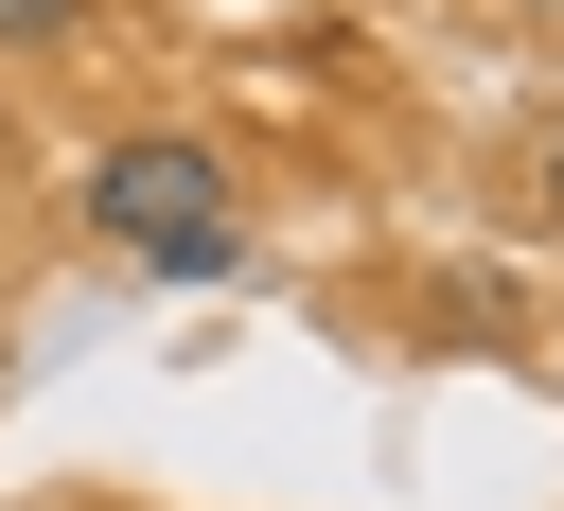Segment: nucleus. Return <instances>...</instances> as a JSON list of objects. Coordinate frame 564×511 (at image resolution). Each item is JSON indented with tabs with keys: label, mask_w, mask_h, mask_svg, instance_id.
<instances>
[{
	"label": "nucleus",
	"mask_w": 564,
	"mask_h": 511,
	"mask_svg": "<svg viewBox=\"0 0 564 511\" xmlns=\"http://www.w3.org/2000/svg\"><path fill=\"white\" fill-rule=\"evenodd\" d=\"M546 211H564V141H546Z\"/></svg>",
	"instance_id": "nucleus-3"
},
{
	"label": "nucleus",
	"mask_w": 564,
	"mask_h": 511,
	"mask_svg": "<svg viewBox=\"0 0 564 511\" xmlns=\"http://www.w3.org/2000/svg\"><path fill=\"white\" fill-rule=\"evenodd\" d=\"M88 35V0H0V53H70Z\"/></svg>",
	"instance_id": "nucleus-2"
},
{
	"label": "nucleus",
	"mask_w": 564,
	"mask_h": 511,
	"mask_svg": "<svg viewBox=\"0 0 564 511\" xmlns=\"http://www.w3.org/2000/svg\"><path fill=\"white\" fill-rule=\"evenodd\" d=\"M88 229H106L123 264H159V282H229V247H247V229H229V159L176 141V123L88 159Z\"/></svg>",
	"instance_id": "nucleus-1"
}]
</instances>
